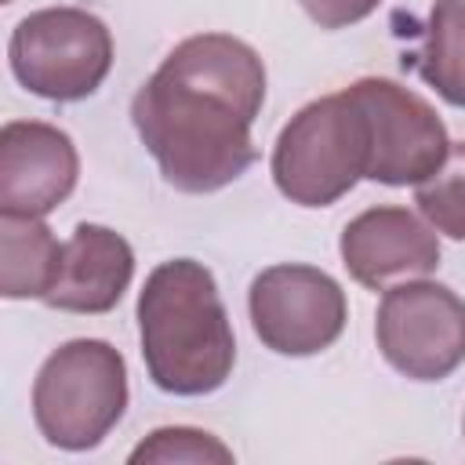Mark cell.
Returning <instances> with one entry per match:
<instances>
[{"mask_svg": "<svg viewBox=\"0 0 465 465\" xmlns=\"http://www.w3.org/2000/svg\"><path fill=\"white\" fill-rule=\"evenodd\" d=\"M265 105V62L232 33H196L171 47L134 91L131 120L178 193H218L258 156L251 127Z\"/></svg>", "mask_w": 465, "mask_h": 465, "instance_id": "cell-1", "label": "cell"}, {"mask_svg": "<svg viewBox=\"0 0 465 465\" xmlns=\"http://www.w3.org/2000/svg\"><path fill=\"white\" fill-rule=\"evenodd\" d=\"M134 316L142 360L156 389L171 396H207L229 381L236 334L214 272L203 262H160L145 276Z\"/></svg>", "mask_w": 465, "mask_h": 465, "instance_id": "cell-2", "label": "cell"}, {"mask_svg": "<svg viewBox=\"0 0 465 465\" xmlns=\"http://www.w3.org/2000/svg\"><path fill=\"white\" fill-rule=\"evenodd\" d=\"M371 127L349 87L302 105L272 145V182L298 207H331L367 178Z\"/></svg>", "mask_w": 465, "mask_h": 465, "instance_id": "cell-3", "label": "cell"}, {"mask_svg": "<svg viewBox=\"0 0 465 465\" xmlns=\"http://www.w3.org/2000/svg\"><path fill=\"white\" fill-rule=\"evenodd\" d=\"M127 411V363L102 338L58 345L33 381V421L58 450H94Z\"/></svg>", "mask_w": 465, "mask_h": 465, "instance_id": "cell-4", "label": "cell"}, {"mask_svg": "<svg viewBox=\"0 0 465 465\" xmlns=\"http://www.w3.org/2000/svg\"><path fill=\"white\" fill-rule=\"evenodd\" d=\"M7 62L29 94L80 102L94 94L113 69V33L84 7H40L15 25Z\"/></svg>", "mask_w": 465, "mask_h": 465, "instance_id": "cell-5", "label": "cell"}, {"mask_svg": "<svg viewBox=\"0 0 465 465\" xmlns=\"http://www.w3.org/2000/svg\"><path fill=\"white\" fill-rule=\"evenodd\" d=\"M378 352L411 381H443L465 363V302L436 280L385 287L374 316Z\"/></svg>", "mask_w": 465, "mask_h": 465, "instance_id": "cell-6", "label": "cell"}, {"mask_svg": "<svg viewBox=\"0 0 465 465\" xmlns=\"http://www.w3.org/2000/svg\"><path fill=\"white\" fill-rule=\"evenodd\" d=\"M247 312L265 349L280 356H316L341 338L349 302L331 272L283 262L251 280Z\"/></svg>", "mask_w": 465, "mask_h": 465, "instance_id": "cell-7", "label": "cell"}, {"mask_svg": "<svg viewBox=\"0 0 465 465\" xmlns=\"http://www.w3.org/2000/svg\"><path fill=\"white\" fill-rule=\"evenodd\" d=\"M349 91L363 105L371 127V160H367L371 182L418 185L443 163L450 149L447 127L418 91L385 76H363L349 84Z\"/></svg>", "mask_w": 465, "mask_h": 465, "instance_id": "cell-8", "label": "cell"}, {"mask_svg": "<svg viewBox=\"0 0 465 465\" xmlns=\"http://www.w3.org/2000/svg\"><path fill=\"white\" fill-rule=\"evenodd\" d=\"M80 178L73 138L44 120H7L0 127V211L44 218L69 200Z\"/></svg>", "mask_w": 465, "mask_h": 465, "instance_id": "cell-9", "label": "cell"}, {"mask_svg": "<svg viewBox=\"0 0 465 465\" xmlns=\"http://www.w3.org/2000/svg\"><path fill=\"white\" fill-rule=\"evenodd\" d=\"M338 254L360 287L385 291L429 276L440 265V236L407 207H367L341 229Z\"/></svg>", "mask_w": 465, "mask_h": 465, "instance_id": "cell-10", "label": "cell"}, {"mask_svg": "<svg viewBox=\"0 0 465 465\" xmlns=\"http://www.w3.org/2000/svg\"><path fill=\"white\" fill-rule=\"evenodd\" d=\"M134 276V251L131 243L94 222H80L73 236L62 243V265L58 280L47 291L44 305L62 312H109Z\"/></svg>", "mask_w": 465, "mask_h": 465, "instance_id": "cell-11", "label": "cell"}, {"mask_svg": "<svg viewBox=\"0 0 465 465\" xmlns=\"http://www.w3.org/2000/svg\"><path fill=\"white\" fill-rule=\"evenodd\" d=\"M58 265H62V243L54 240L44 218L0 211V294L4 298L44 302L58 280Z\"/></svg>", "mask_w": 465, "mask_h": 465, "instance_id": "cell-12", "label": "cell"}, {"mask_svg": "<svg viewBox=\"0 0 465 465\" xmlns=\"http://www.w3.org/2000/svg\"><path fill=\"white\" fill-rule=\"evenodd\" d=\"M418 76L447 102L465 109V0H436L421 25Z\"/></svg>", "mask_w": 465, "mask_h": 465, "instance_id": "cell-13", "label": "cell"}, {"mask_svg": "<svg viewBox=\"0 0 465 465\" xmlns=\"http://www.w3.org/2000/svg\"><path fill=\"white\" fill-rule=\"evenodd\" d=\"M414 203L436 232L465 240V142H450L443 163L414 185Z\"/></svg>", "mask_w": 465, "mask_h": 465, "instance_id": "cell-14", "label": "cell"}, {"mask_svg": "<svg viewBox=\"0 0 465 465\" xmlns=\"http://www.w3.org/2000/svg\"><path fill=\"white\" fill-rule=\"evenodd\" d=\"M131 465H232V450L203 432V429H193V425H163V429H153L131 454H127Z\"/></svg>", "mask_w": 465, "mask_h": 465, "instance_id": "cell-15", "label": "cell"}, {"mask_svg": "<svg viewBox=\"0 0 465 465\" xmlns=\"http://www.w3.org/2000/svg\"><path fill=\"white\" fill-rule=\"evenodd\" d=\"M298 4L320 29H345L374 15L381 0H298Z\"/></svg>", "mask_w": 465, "mask_h": 465, "instance_id": "cell-16", "label": "cell"}, {"mask_svg": "<svg viewBox=\"0 0 465 465\" xmlns=\"http://www.w3.org/2000/svg\"><path fill=\"white\" fill-rule=\"evenodd\" d=\"M4 4H11V0H4Z\"/></svg>", "mask_w": 465, "mask_h": 465, "instance_id": "cell-17", "label": "cell"}, {"mask_svg": "<svg viewBox=\"0 0 465 465\" xmlns=\"http://www.w3.org/2000/svg\"><path fill=\"white\" fill-rule=\"evenodd\" d=\"M461 429H465V421H461Z\"/></svg>", "mask_w": 465, "mask_h": 465, "instance_id": "cell-18", "label": "cell"}]
</instances>
